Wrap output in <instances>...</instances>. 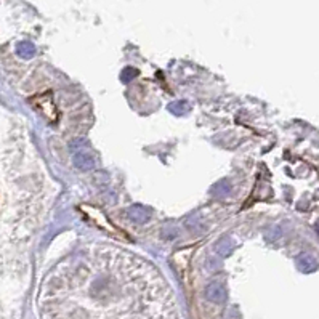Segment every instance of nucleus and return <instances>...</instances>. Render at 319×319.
Instances as JSON below:
<instances>
[{
  "instance_id": "nucleus-1",
  "label": "nucleus",
  "mask_w": 319,
  "mask_h": 319,
  "mask_svg": "<svg viewBox=\"0 0 319 319\" xmlns=\"http://www.w3.org/2000/svg\"><path fill=\"white\" fill-rule=\"evenodd\" d=\"M206 297L213 303H223L224 300H226L228 294H226V289H224V286L221 284V282L213 281L206 287Z\"/></svg>"
},
{
  "instance_id": "nucleus-2",
  "label": "nucleus",
  "mask_w": 319,
  "mask_h": 319,
  "mask_svg": "<svg viewBox=\"0 0 319 319\" xmlns=\"http://www.w3.org/2000/svg\"><path fill=\"white\" fill-rule=\"evenodd\" d=\"M72 162L77 167L79 170H90L95 167V159L92 156V151L89 149H82L72 156Z\"/></svg>"
},
{
  "instance_id": "nucleus-3",
  "label": "nucleus",
  "mask_w": 319,
  "mask_h": 319,
  "mask_svg": "<svg viewBox=\"0 0 319 319\" xmlns=\"http://www.w3.org/2000/svg\"><path fill=\"white\" fill-rule=\"evenodd\" d=\"M127 216L135 223H146L149 220V210L143 206H132L127 210Z\"/></svg>"
},
{
  "instance_id": "nucleus-4",
  "label": "nucleus",
  "mask_w": 319,
  "mask_h": 319,
  "mask_svg": "<svg viewBox=\"0 0 319 319\" xmlns=\"http://www.w3.org/2000/svg\"><path fill=\"white\" fill-rule=\"evenodd\" d=\"M297 265L302 271L305 273H310V271H315L318 268V262L316 258L311 255V253H300L299 257H297Z\"/></svg>"
},
{
  "instance_id": "nucleus-5",
  "label": "nucleus",
  "mask_w": 319,
  "mask_h": 319,
  "mask_svg": "<svg viewBox=\"0 0 319 319\" xmlns=\"http://www.w3.org/2000/svg\"><path fill=\"white\" fill-rule=\"evenodd\" d=\"M215 250L218 255L221 257H228L231 250H233V239L228 236H223L221 239H218V242L215 244Z\"/></svg>"
},
{
  "instance_id": "nucleus-6",
  "label": "nucleus",
  "mask_w": 319,
  "mask_h": 319,
  "mask_svg": "<svg viewBox=\"0 0 319 319\" xmlns=\"http://www.w3.org/2000/svg\"><path fill=\"white\" fill-rule=\"evenodd\" d=\"M16 53L21 56V58H24V60H27V58H32L35 55V47L32 45L31 42H19L18 43V47H16Z\"/></svg>"
},
{
  "instance_id": "nucleus-7",
  "label": "nucleus",
  "mask_w": 319,
  "mask_h": 319,
  "mask_svg": "<svg viewBox=\"0 0 319 319\" xmlns=\"http://www.w3.org/2000/svg\"><path fill=\"white\" fill-rule=\"evenodd\" d=\"M169 111H170L172 114H177V115L186 114L188 111H190V105H188V101H183V100L173 101V103L169 105Z\"/></svg>"
},
{
  "instance_id": "nucleus-8",
  "label": "nucleus",
  "mask_w": 319,
  "mask_h": 319,
  "mask_svg": "<svg viewBox=\"0 0 319 319\" xmlns=\"http://www.w3.org/2000/svg\"><path fill=\"white\" fill-rule=\"evenodd\" d=\"M229 191H231V185H229L228 180H221L220 183H216V185L213 186V193H215L216 196H220V198H223V196H226Z\"/></svg>"
},
{
  "instance_id": "nucleus-9",
  "label": "nucleus",
  "mask_w": 319,
  "mask_h": 319,
  "mask_svg": "<svg viewBox=\"0 0 319 319\" xmlns=\"http://www.w3.org/2000/svg\"><path fill=\"white\" fill-rule=\"evenodd\" d=\"M69 149H71V153H79V151H82V149H89V141H87L85 138H77V140H72L69 143Z\"/></svg>"
}]
</instances>
